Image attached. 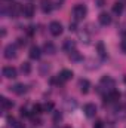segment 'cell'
Instances as JSON below:
<instances>
[{
    "label": "cell",
    "mask_w": 126,
    "mask_h": 128,
    "mask_svg": "<svg viewBox=\"0 0 126 128\" xmlns=\"http://www.w3.org/2000/svg\"><path fill=\"white\" fill-rule=\"evenodd\" d=\"M7 122H9V125H12V127H15V124H16V121H15L13 116H7Z\"/></svg>",
    "instance_id": "27"
},
{
    "label": "cell",
    "mask_w": 126,
    "mask_h": 128,
    "mask_svg": "<svg viewBox=\"0 0 126 128\" xmlns=\"http://www.w3.org/2000/svg\"><path fill=\"white\" fill-rule=\"evenodd\" d=\"M64 49L67 51V52H71V51H74L76 49V42L74 40H70V39H67L65 42H64Z\"/></svg>",
    "instance_id": "17"
},
{
    "label": "cell",
    "mask_w": 126,
    "mask_h": 128,
    "mask_svg": "<svg viewBox=\"0 0 126 128\" xmlns=\"http://www.w3.org/2000/svg\"><path fill=\"white\" fill-rule=\"evenodd\" d=\"M79 86H80V91H82L83 94H88V92H89V88H91V82H89L88 79H80Z\"/></svg>",
    "instance_id": "12"
},
{
    "label": "cell",
    "mask_w": 126,
    "mask_h": 128,
    "mask_svg": "<svg viewBox=\"0 0 126 128\" xmlns=\"http://www.w3.org/2000/svg\"><path fill=\"white\" fill-rule=\"evenodd\" d=\"M43 49H45V52L49 54V55H54V54L57 52V48H55V45H54L52 42H46L45 46H43Z\"/></svg>",
    "instance_id": "16"
},
{
    "label": "cell",
    "mask_w": 126,
    "mask_h": 128,
    "mask_svg": "<svg viewBox=\"0 0 126 128\" xmlns=\"http://www.w3.org/2000/svg\"><path fill=\"white\" fill-rule=\"evenodd\" d=\"M85 113H86L88 118H94L95 115H96V106H95L94 103L85 104Z\"/></svg>",
    "instance_id": "8"
},
{
    "label": "cell",
    "mask_w": 126,
    "mask_h": 128,
    "mask_svg": "<svg viewBox=\"0 0 126 128\" xmlns=\"http://www.w3.org/2000/svg\"><path fill=\"white\" fill-rule=\"evenodd\" d=\"M18 15H22V6L19 3H10L9 4V16L16 18Z\"/></svg>",
    "instance_id": "3"
},
{
    "label": "cell",
    "mask_w": 126,
    "mask_h": 128,
    "mask_svg": "<svg viewBox=\"0 0 126 128\" xmlns=\"http://www.w3.org/2000/svg\"><path fill=\"white\" fill-rule=\"evenodd\" d=\"M16 46H19V48H22V46H25V40L19 37V39L16 40Z\"/></svg>",
    "instance_id": "26"
},
{
    "label": "cell",
    "mask_w": 126,
    "mask_h": 128,
    "mask_svg": "<svg viewBox=\"0 0 126 128\" xmlns=\"http://www.w3.org/2000/svg\"><path fill=\"white\" fill-rule=\"evenodd\" d=\"M10 91H13V92L18 94V96H22L24 92H27V86H25L24 84H16V85L10 86Z\"/></svg>",
    "instance_id": "10"
},
{
    "label": "cell",
    "mask_w": 126,
    "mask_h": 128,
    "mask_svg": "<svg viewBox=\"0 0 126 128\" xmlns=\"http://www.w3.org/2000/svg\"><path fill=\"white\" fill-rule=\"evenodd\" d=\"M52 109H54V104H52V103H46V104L43 106V110H45V112H51Z\"/></svg>",
    "instance_id": "25"
},
{
    "label": "cell",
    "mask_w": 126,
    "mask_h": 128,
    "mask_svg": "<svg viewBox=\"0 0 126 128\" xmlns=\"http://www.w3.org/2000/svg\"><path fill=\"white\" fill-rule=\"evenodd\" d=\"M122 12H123V4H122V3H114V4H113V14L120 15Z\"/></svg>",
    "instance_id": "20"
},
{
    "label": "cell",
    "mask_w": 126,
    "mask_h": 128,
    "mask_svg": "<svg viewBox=\"0 0 126 128\" xmlns=\"http://www.w3.org/2000/svg\"><path fill=\"white\" fill-rule=\"evenodd\" d=\"M31 119H33V122H34V125H42V121H40L39 118H34L31 115Z\"/></svg>",
    "instance_id": "29"
},
{
    "label": "cell",
    "mask_w": 126,
    "mask_h": 128,
    "mask_svg": "<svg viewBox=\"0 0 126 128\" xmlns=\"http://www.w3.org/2000/svg\"><path fill=\"white\" fill-rule=\"evenodd\" d=\"M68 57H70V60H73V61H80L82 60V55H80V52L79 51H71V52H68Z\"/></svg>",
    "instance_id": "18"
},
{
    "label": "cell",
    "mask_w": 126,
    "mask_h": 128,
    "mask_svg": "<svg viewBox=\"0 0 126 128\" xmlns=\"http://www.w3.org/2000/svg\"><path fill=\"white\" fill-rule=\"evenodd\" d=\"M28 55H30V58H31V60H39V58H40V55H42L40 48H39V46H31V48H30Z\"/></svg>",
    "instance_id": "13"
},
{
    "label": "cell",
    "mask_w": 126,
    "mask_h": 128,
    "mask_svg": "<svg viewBox=\"0 0 126 128\" xmlns=\"http://www.w3.org/2000/svg\"><path fill=\"white\" fill-rule=\"evenodd\" d=\"M42 112H43V106H40V104H34L33 106V115H39Z\"/></svg>",
    "instance_id": "22"
},
{
    "label": "cell",
    "mask_w": 126,
    "mask_h": 128,
    "mask_svg": "<svg viewBox=\"0 0 126 128\" xmlns=\"http://www.w3.org/2000/svg\"><path fill=\"white\" fill-rule=\"evenodd\" d=\"M101 85H102V86H107V88L111 91V90H114L116 82H114V79L110 78V76H102V78H101Z\"/></svg>",
    "instance_id": "6"
},
{
    "label": "cell",
    "mask_w": 126,
    "mask_h": 128,
    "mask_svg": "<svg viewBox=\"0 0 126 128\" xmlns=\"http://www.w3.org/2000/svg\"><path fill=\"white\" fill-rule=\"evenodd\" d=\"M105 100H107V101H119V100H120V92L116 91V90H111V91L108 92V96L105 97Z\"/></svg>",
    "instance_id": "15"
},
{
    "label": "cell",
    "mask_w": 126,
    "mask_h": 128,
    "mask_svg": "<svg viewBox=\"0 0 126 128\" xmlns=\"http://www.w3.org/2000/svg\"><path fill=\"white\" fill-rule=\"evenodd\" d=\"M49 68H51V67H49L48 64H45V66H42V68H40V72H42V74H45V72H46V70L49 72Z\"/></svg>",
    "instance_id": "30"
},
{
    "label": "cell",
    "mask_w": 126,
    "mask_h": 128,
    "mask_svg": "<svg viewBox=\"0 0 126 128\" xmlns=\"http://www.w3.org/2000/svg\"><path fill=\"white\" fill-rule=\"evenodd\" d=\"M94 128H104V122L102 121H96L94 124Z\"/></svg>",
    "instance_id": "28"
},
{
    "label": "cell",
    "mask_w": 126,
    "mask_h": 128,
    "mask_svg": "<svg viewBox=\"0 0 126 128\" xmlns=\"http://www.w3.org/2000/svg\"><path fill=\"white\" fill-rule=\"evenodd\" d=\"M0 104H1V109H3V110H9V109L13 107L12 100H9V98H6V97H1V98H0Z\"/></svg>",
    "instance_id": "14"
},
{
    "label": "cell",
    "mask_w": 126,
    "mask_h": 128,
    "mask_svg": "<svg viewBox=\"0 0 126 128\" xmlns=\"http://www.w3.org/2000/svg\"><path fill=\"white\" fill-rule=\"evenodd\" d=\"M86 14H88V9H86L85 4H76L73 8V15H74L76 20H83L86 16Z\"/></svg>",
    "instance_id": "1"
},
{
    "label": "cell",
    "mask_w": 126,
    "mask_h": 128,
    "mask_svg": "<svg viewBox=\"0 0 126 128\" xmlns=\"http://www.w3.org/2000/svg\"><path fill=\"white\" fill-rule=\"evenodd\" d=\"M13 128H25V127H24V124H21V122H16Z\"/></svg>",
    "instance_id": "32"
},
{
    "label": "cell",
    "mask_w": 126,
    "mask_h": 128,
    "mask_svg": "<svg viewBox=\"0 0 126 128\" xmlns=\"http://www.w3.org/2000/svg\"><path fill=\"white\" fill-rule=\"evenodd\" d=\"M19 113H21V116H28V118H31V115H33V113H28V110L25 107H21Z\"/></svg>",
    "instance_id": "24"
},
{
    "label": "cell",
    "mask_w": 126,
    "mask_h": 128,
    "mask_svg": "<svg viewBox=\"0 0 126 128\" xmlns=\"http://www.w3.org/2000/svg\"><path fill=\"white\" fill-rule=\"evenodd\" d=\"M3 55H4V58H7V60L15 58V57H16V45H12V43L6 45V46H4V51H3Z\"/></svg>",
    "instance_id": "2"
},
{
    "label": "cell",
    "mask_w": 126,
    "mask_h": 128,
    "mask_svg": "<svg viewBox=\"0 0 126 128\" xmlns=\"http://www.w3.org/2000/svg\"><path fill=\"white\" fill-rule=\"evenodd\" d=\"M34 12H36V9H34L33 4H24V6H22V16H25V18H33V16H34Z\"/></svg>",
    "instance_id": "7"
},
{
    "label": "cell",
    "mask_w": 126,
    "mask_h": 128,
    "mask_svg": "<svg viewBox=\"0 0 126 128\" xmlns=\"http://www.w3.org/2000/svg\"><path fill=\"white\" fill-rule=\"evenodd\" d=\"M98 21H99L101 26H110V24H111V16H110L107 12H102V14H99Z\"/></svg>",
    "instance_id": "9"
},
{
    "label": "cell",
    "mask_w": 126,
    "mask_h": 128,
    "mask_svg": "<svg viewBox=\"0 0 126 128\" xmlns=\"http://www.w3.org/2000/svg\"><path fill=\"white\" fill-rule=\"evenodd\" d=\"M21 72L25 73V74H30V73H31V64L30 63H24L22 66H21Z\"/></svg>",
    "instance_id": "21"
},
{
    "label": "cell",
    "mask_w": 126,
    "mask_h": 128,
    "mask_svg": "<svg viewBox=\"0 0 126 128\" xmlns=\"http://www.w3.org/2000/svg\"><path fill=\"white\" fill-rule=\"evenodd\" d=\"M125 82H126V78H125Z\"/></svg>",
    "instance_id": "35"
},
{
    "label": "cell",
    "mask_w": 126,
    "mask_h": 128,
    "mask_svg": "<svg viewBox=\"0 0 126 128\" xmlns=\"http://www.w3.org/2000/svg\"><path fill=\"white\" fill-rule=\"evenodd\" d=\"M49 32H51L52 36H60L63 33V24L58 22V21H52L49 24Z\"/></svg>",
    "instance_id": "4"
},
{
    "label": "cell",
    "mask_w": 126,
    "mask_h": 128,
    "mask_svg": "<svg viewBox=\"0 0 126 128\" xmlns=\"http://www.w3.org/2000/svg\"><path fill=\"white\" fill-rule=\"evenodd\" d=\"M60 76H61V79H63L64 82H67V80H70L73 78V72L71 70H63Z\"/></svg>",
    "instance_id": "19"
},
{
    "label": "cell",
    "mask_w": 126,
    "mask_h": 128,
    "mask_svg": "<svg viewBox=\"0 0 126 128\" xmlns=\"http://www.w3.org/2000/svg\"><path fill=\"white\" fill-rule=\"evenodd\" d=\"M63 121V113L61 112H55L54 113V122H61Z\"/></svg>",
    "instance_id": "23"
},
{
    "label": "cell",
    "mask_w": 126,
    "mask_h": 128,
    "mask_svg": "<svg viewBox=\"0 0 126 128\" xmlns=\"http://www.w3.org/2000/svg\"><path fill=\"white\" fill-rule=\"evenodd\" d=\"M70 30L74 32V30H76V24H70Z\"/></svg>",
    "instance_id": "33"
},
{
    "label": "cell",
    "mask_w": 126,
    "mask_h": 128,
    "mask_svg": "<svg viewBox=\"0 0 126 128\" xmlns=\"http://www.w3.org/2000/svg\"><path fill=\"white\" fill-rule=\"evenodd\" d=\"M3 76L7 78V79H15V78H16V68L12 67V66L3 67Z\"/></svg>",
    "instance_id": "5"
},
{
    "label": "cell",
    "mask_w": 126,
    "mask_h": 128,
    "mask_svg": "<svg viewBox=\"0 0 126 128\" xmlns=\"http://www.w3.org/2000/svg\"><path fill=\"white\" fill-rule=\"evenodd\" d=\"M120 48H122V51L126 54V39H123V40H122V43H120Z\"/></svg>",
    "instance_id": "31"
},
{
    "label": "cell",
    "mask_w": 126,
    "mask_h": 128,
    "mask_svg": "<svg viewBox=\"0 0 126 128\" xmlns=\"http://www.w3.org/2000/svg\"><path fill=\"white\" fill-rule=\"evenodd\" d=\"M98 6H104V0H98Z\"/></svg>",
    "instance_id": "34"
},
{
    "label": "cell",
    "mask_w": 126,
    "mask_h": 128,
    "mask_svg": "<svg viewBox=\"0 0 126 128\" xmlns=\"http://www.w3.org/2000/svg\"><path fill=\"white\" fill-rule=\"evenodd\" d=\"M40 8H42V10H43L45 14H49V12L54 9L52 0H40Z\"/></svg>",
    "instance_id": "11"
}]
</instances>
